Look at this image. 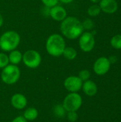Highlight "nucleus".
I'll return each mask as SVG.
<instances>
[{"label":"nucleus","mask_w":121,"mask_h":122,"mask_svg":"<svg viewBox=\"0 0 121 122\" xmlns=\"http://www.w3.org/2000/svg\"><path fill=\"white\" fill-rule=\"evenodd\" d=\"M58 1H59L58 0H41V2L43 3L44 6L48 7V8H51L57 5Z\"/></svg>","instance_id":"nucleus-23"},{"label":"nucleus","mask_w":121,"mask_h":122,"mask_svg":"<svg viewBox=\"0 0 121 122\" xmlns=\"http://www.w3.org/2000/svg\"><path fill=\"white\" fill-rule=\"evenodd\" d=\"M90 1L93 4H97V3H99L101 0H90Z\"/></svg>","instance_id":"nucleus-29"},{"label":"nucleus","mask_w":121,"mask_h":122,"mask_svg":"<svg viewBox=\"0 0 121 122\" xmlns=\"http://www.w3.org/2000/svg\"><path fill=\"white\" fill-rule=\"evenodd\" d=\"M3 24H4V18H3L2 15L1 14V13H0V27L2 26Z\"/></svg>","instance_id":"nucleus-28"},{"label":"nucleus","mask_w":121,"mask_h":122,"mask_svg":"<svg viewBox=\"0 0 121 122\" xmlns=\"http://www.w3.org/2000/svg\"><path fill=\"white\" fill-rule=\"evenodd\" d=\"M53 112L57 117L62 118L66 115V111L65 110L62 104H58V105H56V107H54Z\"/></svg>","instance_id":"nucleus-19"},{"label":"nucleus","mask_w":121,"mask_h":122,"mask_svg":"<svg viewBox=\"0 0 121 122\" xmlns=\"http://www.w3.org/2000/svg\"><path fill=\"white\" fill-rule=\"evenodd\" d=\"M39 116V112L34 107H29L26 109L24 112V117L27 121H34L37 119Z\"/></svg>","instance_id":"nucleus-15"},{"label":"nucleus","mask_w":121,"mask_h":122,"mask_svg":"<svg viewBox=\"0 0 121 122\" xmlns=\"http://www.w3.org/2000/svg\"><path fill=\"white\" fill-rule=\"evenodd\" d=\"M108 59H109L111 64H114V63H116V61H117V58H116V56H111Z\"/></svg>","instance_id":"nucleus-26"},{"label":"nucleus","mask_w":121,"mask_h":122,"mask_svg":"<svg viewBox=\"0 0 121 122\" xmlns=\"http://www.w3.org/2000/svg\"><path fill=\"white\" fill-rule=\"evenodd\" d=\"M78 44L80 49L84 52L91 51L95 46V38L92 32L85 31L78 38Z\"/></svg>","instance_id":"nucleus-7"},{"label":"nucleus","mask_w":121,"mask_h":122,"mask_svg":"<svg viewBox=\"0 0 121 122\" xmlns=\"http://www.w3.org/2000/svg\"><path fill=\"white\" fill-rule=\"evenodd\" d=\"M101 8L99 6V5L94 4L91 6H90L88 9L87 13L90 16H97L98 15H99V14L101 13Z\"/></svg>","instance_id":"nucleus-17"},{"label":"nucleus","mask_w":121,"mask_h":122,"mask_svg":"<svg viewBox=\"0 0 121 122\" xmlns=\"http://www.w3.org/2000/svg\"><path fill=\"white\" fill-rule=\"evenodd\" d=\"M111 64L108 58L101 56L98 58L93 64V71L98 76H103L107 74L111 69Z\"/></svg>","instance_id":"nucleus-8"},{"label":"nucleus","mask_w":121,"mask_h":122,"mask_svg":"<svg viewBox=\"0 0 121 122\" xmlns=\"http://www.w3.org/2000/svg\"><path fill=\"white\" fill-rule=\"evenodd\" d=\"M59 1H61V3H63V4H70V3H71V2H73L74 0H58Z\"/></svg>","instance_id":"nucleus-27"},{"label":"nucleus","mask_w":121,"mask_h":122,"mask_svg":"<svg viewBox=\"0 0 121 122\" xmlns=\"http://www.w3.org/2000/svg\"><path fill=\"white\" fill-rule=\"evenodd\" d=\"M21 76V71L17 65L8 64L2 69L1 73V79L6 84L11 85L16 84Z\"/></svg>","instance_id":"nucleus-4"},{"label":"nucleus","mask_w":121,"mask_h":122,"mask_svg":"<svg viewBox=\"0 0 121 122\" xmlns=\"http://www.w3.org/2000/svg\"><path fill=\"white\" fill-rule=\"evenodd\" d=\"M78 114L76 112H68L67 114V119L71 122H75L78 119Z\"/></svg>","instance_id":"nucleus-24"},{"label":"nucleus","mask_w":121,"mask_h":122,"mask_svg":"<svg viewBox=\"0 0 121 122\" xmlns=\"http://www.w3.org/2000/svg\"><path fill=\"white\" fill-rule=\"evenodd\" d=\"M60 30L63 36L74 40L79 38L84 29L82 22L78 19L75 16H67L61 21Z\"/></svg>","instance_id":"nucleus-1"},{"label":"nucleus","mask_w":121,"mask_h":122,"mask_svg":"<svg viewBox=\"0 0 121 122\" xmlns=\"http://www.w3.org/2000/svg\"><path fill=\"white\" fill-rule=\"evenodd\" d=\"M41 56L39 51L34 49L26 51L22 56V61L24 65L29 69H36L41 63Z\"/></svg>","instance_id":"nucleus-6"},{"label":"nucleus","mask_w":121,"mask_h":122,"mask_svg":"<svg viewBox=\"0 0 121 122\" xmlns=\"http://www.w3.org/2000/svg\"><path fill=\"white\" fill-rule=\"evenodd\" d=\"M83 85L82 80L78 76H68L63 82L65 89L69 92H79Z\"/></svg>","instance_id":"nucleus-9"},{"label":"nucleus","mask_w":121,"mask_h":122,"mask_svg":"<svg viewBox=\"0 0 121 122\" xmlns=\"http://www.w3.org/2000/svg\"><path fill=\"white\" fill-rule=\"evenodd\" d=\"M81 80L82 81H87L90 79L91 76V73L87 69H83L81 71H80V72L78 73V76Z\"/></svg>","instance_id":"nucleus-21"},{"label":"nucleus","mask_w":121,"mask_h":122,"mask_svg":"<svg viewBox=\"0 0 121 122\" xmlns=\"http://www.w3.org/2000/svg\"><path fill=\"white\" fill-rule=\"evenodd\" d=\"M11 122H28V121L23 116H19L14 118Z\"/></svg>","instance_id":"nucleus-25"},{"label":"nucleus","mask_w":121,"mask_h":122,"mask_svg":"<svg viewBox=\"0 0 121 122\" xmlns=\"http://www.w3.org/2000/svg\"><path fill=\"white\" fill-rule=\"evenodd\" d=\"M21 41L20 35L15 31H6L0 36V49L6 52H10L19 46Z\"/></svg>","instance_id":"nucleus-3"},{"label":"nucleus","mask_w":121,"mask_h":122,"mask_svg":"<svg viewBox=\"0 0 121 122\" xmlns=\"http://www.w3.org/2000/svg\"><path fill=\"white\" fill-rule=\"evenodd\" d=\"M101 10L106 14H114L118 9L116 0H101L99 2Z\"/></svg>","instance_id":"nucleus-11"},{"label":"nucleus","mask_w":121,"mask_h":122,"mask_svg":"<svg viewBox=\"0 0 121 122\" xmlns=\"http://www.w3.org/2000/svg\"><path fill=\"white\" fill-rule=\"evenodd\" d=\"M82 90L84 94L88 97H93L98 92V86L92 80H87L83 82Z\"/></svg>","instance_id":"nucleus-13"},{"label":"nucleus","mask_w":121,"mask_h":122,"mask_svg":"<svg viewBox=\"0 0 121 122\" xmlns=\"http://www.w3.org/2000/svg\"><path fill=\"white\" fill-rule=\"evenodd\" d=\"M65 48L66 41L61 34H53L48 37L46 41V51L51 56H61Z\"/></svg>","instance_id":"nucleus-2"},{"label":"nucleus","mask_w":121,"mask_h":122,"mask_svg":"<svg viewBox=\"0 0 121 122\" xmlns=\"http://www.w3.org/2000/svg\"><path fill=\"white\" fill-rule=\"evenodd\" d=\"M49 16L56 21H62L67 17V12L63 6L57 4L50 8Z\"/></svg>","instance_id":"nucleus-10"},{"label":"nucleus","mask_w":121,"mask_h":122,"mask_svg":"<svg viewBox=\"0 0 121 122\" xmlns=\"http://www.w3.org/2000/svg\"><path fill=\"white\" fill-rule=\"evenodd\" d=\"M8 64H9L8 55L5 53L1 52L0 53V69H4Z\"/></svg>","instance_id":"nucleus-20"},{"label":"nucleus","mask_w":121,"mask_h":122,"mask_svg":"<svg viewBox=\"0 0 121 122\" xmlns=\"http://www.w3.org/2000/svg\"><path fill=\"white\" fill-rule=\"evenodd\" d=\"M63 57L68 60H73L77 56V51L71 46H66L63 50Z\"/></svg>","instance_id":"nucleus-16"},{"label":"nucleus","mask_w":121,"mask_h":122,"mask_svg":"<svg viewBox=\"0 0 121 122\" xmlns=\"http://www.w3.org/2000/svg\"><path fill=\"white\" fill-rule=\"evenodd\" d=\"M11 104L12 107L16 109L21 110L26 107L27 99L24 94L20 93H16L11 97Z\"/></svg>","instance_id":"nucleus-12"},{"label":"nucleus","mask_w":121,"mask_h":122,"mask_svg":"<svg viewBox=\"0 0 121 122\" xmlns=\"http://www.w3.org/2000/svg\"><path fill=\"white\" fill-rule=\"evenodd\" d=\"M83 104V99L78 92H70L63 99V107L68 112H77Z\"/></svg>","instance_id":"nucleus-5"},{"label":"nucleus","mask_w":121,"mask_h":122,"mask_svg":"<svg viewBox=\"0 0 121 122\" xmlns=\"http://www.w3.org/2000/svg\"><path fill=\"white\" fill-rule=\"evenodd\" d=\"M111 45L116 49H121V34H116L112 37Z\"/></svg>","instance_id":"nucleus-18"},{"label":"nucleus","mask_w":121,"mask_h":122,"mask_svg":"<svg viewBox=\"0 0 121 122\" xmlns=\"http://www.w3.org/2000/svg\"><path fill=\"white\" fill-rule=\"evenodd\" d=\"M82 25L83 27V29H86V30H92L94 27V22L92 19H86V20L83 21V22H82Z\"/></svg>","instance_id":"nucleus-22"},{"label":"nucleus","mask_w":121,"mask_h":122,"mask_svg":"<svg viewBox=\"0 0 121 122\" xmlns=\"http://www.w3.org/2000/svg\"><path fill=\"white\" fill-rule=\"evenodd\" d=\"M22 56L23 54L17 49H14L10 51L9 54L8 55L9 64L13 65H18L22 61Z\"/></svg>","instance_id":"nucleus-14"}]
</instances>
